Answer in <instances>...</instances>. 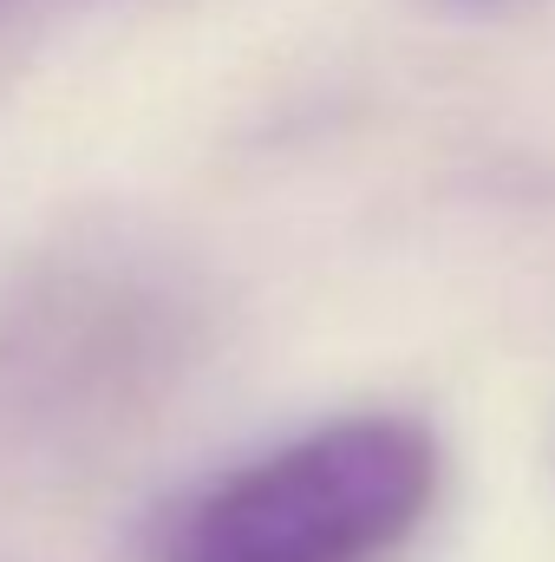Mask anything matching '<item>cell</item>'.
Masks as SVG:
<instances>
[{"label": "cell", "mask_w": 555, "mask_h": 562, "mask_svg": "<svg viewBox=\"0 0 555 562\" xmlns=\"http://www.w3.org/2000/svg\"><path fill=\"white\" fill-rule=\"evenodd\" d=\"M438 438L412 419H333L216 477L163 562H386L438 497Z\"/></svg>", "instance_id": "cell-1"}, {"label": "cell", "mask_w": 555, "mask_h": 562, "mask_svg": "<svg viewBox=\"0 0 555 562\" xmlns=\"http://www.w3.org/2000/svg\"><path fill=\"white\" fill-rule=\"evenodd\" d=\"M451 13H503V7H523V0H438Z\"/></svg>", "instance_id": "cell-2"}]
</instances>
